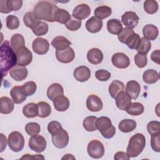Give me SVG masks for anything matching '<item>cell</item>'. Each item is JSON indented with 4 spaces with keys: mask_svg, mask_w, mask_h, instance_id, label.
Returning <instances> with one entry per match:
<instances>
[{
    "mask_svg": "<svg viewBox=\"0 0 160 160\" xmlns=\"http://www.w3.org/2000/svg\"><path fill=\"white\" fill-rule=\"evenodd\" d=\"M1 74L2 75V79L6 76L9 71L14 68L17 64L16 53L14 51L12 47L10 46L8 41H5L1 46Z\"/></svg>",
    "mask_w": 160,
    "mask_h": 160,
    "instance_id": "obj_1",
    "label": "cell"
},
{
    "mask_svg": "<svg viewBox=\"0 0 160 160\" xmlns=\"http://www.w3.org/2000/svg\"><path fill=\"white\" fill-rule=\"evenodd\" d=\"M59 8L51 2L41 1L37 3L34 8L33 12L39 20L48 22H54V16Z\"/></svg>",
    "mask_w": 160,
    "mask_h": 160,
    "instance_id": "obj_2",
    "label": "cell"
},
{
    "mask_svg": "<svg viewBox=\"0 0 160 160\" xmlns=\"http://www.w3.org/2000/svg\"><path fill=\"white\" fill-rule=\"evenodd\" d=\"M145 146V136L141 133H136L130 138L126 153L130 158H136L142 152Z\"/></svg>",
    "mask_w": 160,
    "mask_h": 160,
    "instance_id": "obj_3",
    "label": "cell"
},
{
    "mask_svg": "<svg viewBox=\"0 0 160 160\" xmlns=\"http://www.w3.org/2000/svg\"><path fill=\"white\" fill-rule=\"evenodd\" d=\"M96 128L102 136L106 138H112L116 133V128L112 124L110 119L106 116H101L97 119Z\"/></svg>",
    "mask_w": 160,
    "mask_h": 160,
    "instance_id": "obj_4",
    "label": "cell"
},
{
    "mask_svg": "<svg viewBox=\"0 0 160 160\" xmlns=\"http://www.w3.org/2000/svg\"><path fill=\"white\" fill-rule=\"evenodd\" d=\"M51 139L54 146L59 149L66 148L69 142L68 133L62 127L58 128L51 134Z\"/></svg>",
    "mask_w": 160,
    "mask_h": 160,
    "instance_id": "obj_5",
    "label": "cell"
},
{
    "mask_svg": "<svg viewBox=\"0 0 160 160\" xmlns=\"http://www.w3.org/2000/svg\"><path fill=\"white\" fill-rule=\"evenodd\" d=\"M8 145L11 150L14 152H19L24 148V138L18 131L11 132L8 136Z\"/></svg>",
    "mask_w": 160,
    "mask_h": 160,
    "instance_id": "obj_6",
    "label": "cell"
},
{
    "mask_svg": "<svg viewBox=\"0 0 160 160\" xmlns=\"http://www.w3.org/2000/svg\"><path fill=\"white\" fill-rule=\"evenodd\" d=\"M88 154L92 158L99 159L104 154V147L103 144L98 140H92L88 145Z\"/></svg>",
    "mask_w": 160,
    "mask_h": 160,
    "instance_id": "obj_7",
    "label": "cell"
},
{
    "mask_svg": "<svg viewBox=\"0 0 160 160\" xmlns=\"http://www.w3.org/2000/svg\"><path fill=\"white\" fill-rule=\"evenodd\" d=\"M16 53L17 57V65L25 67L31 62L32 60V52L26 46L18 50Z\"/></svg>",
    "mask_w": 160,
    "mask_h": 160,
    "instance_id": "obj_8",
    "label": "cell"
},
{
    "mask_svg": "<svg viewBox=\"0 0 160 160\" xmlns=\"http://www.w3.org/2000/svg\"><path fill=\"white\" fill-rule=\"evenodd\" d=\"M29 147L36 152H42L46 148V140L41 135L32 136L29 139Z\"/></svg>",
    "mask_w": 160,
    "mask_h": 160,
    "instance_id": "obj_9",
    "label": "cell"
},
{
    "mask_svg": "<svg viewBox=\"0 0 160 160\" xmlns=\"http://www.w3.org/2000/svg\"><path fill=\"white\" fill-rule=\"evenodd\" d=\"M1 8L0 12L1 13L7 14L12 11L19 10L22 5L21 0H2L0 2Z\"/></svg>",
    "mask_w": 160,
    "mask_h": 160,
    "instance_id": "obj_10",
    "label": "cell"
},
{
    "mask_svg": "<svg viewBox=\"0 0 160 160\" xmlns=\"http://www.w3.org/2000/svg\"><path fill=\"white\" fill-rule=\"evenodd\" d=\"M32 48L35 53L39 55H44L49 51V43L48 41L44 38H37L33 41Z\"/></svg>",
    "mask_w": 160,
    "mask_h": 160,
    "instance_id": "obj_11",
    "label": "cell"
},
{
    "mask_svg": "<svg viewBox=\"0 0 160 160\" xmlns=\"http://www.w3.org/2000/svg\"><path fill=\"white\" fill-rule=\"evenodd\" d=\"M112 64L119 69L127 68L130 65L128 56L122 52H117L112 55L111 58Z\"/></svg>",
    "mask_w": 160,
    "mask_h": 160,
    "instance_id": "obj_12",
    "label": "cell"
},
{
    "mask_svg": "<svg viewBox=\"0 0 160 160\" xmlns=\"http://www.w3.org/2000/svg\"><path fill=\"white\" fill-rule=\"evenodd\" d=\"M139 17L135 12L126 11L121 17V22L127 28H134L139 22Z\"/></svg>",
    "mask_w": 160,
    "mask_h": 160,
    "instance_id": "obj_13",
    "label": "cell"
},
{
    "mask_svg": "<svg viewBox=\"0 0 160 160\" xmlns=\"http://www.w3.org/2000/svg\"><path fill=\"white\" fill-rule=\"evenodd\" d=\"M56 57L58 61L62 63H69L72 61L75 57L73 49L71 47L63 51H56Z\"/></svg>",
    "mask_w": 160,
    "mask_h": 160,
    "instance_id": "obj_14",
    "label": "cell"
},
{
    "mask_svg": "<svg viewBox=\"0 0 160 160\" xmlns=\"http://www.w3.org/2000/svg\"><path fill=\"white\" fill-rule=\"evenodd\" d=\"M91 12V9L88 5L86 4H81L74 8L72 11V17L81 21L88 18Z\"/></svg>",
    "mask_w": 160,
    "mask_h": 160,
    "instance_id": "obj_15",
    "label": "cell"
},
{
    "mask_svg": "<svg viewBox=\"0 0 160 160\" xmlns=\"http://www.w3.org/2000/svg\"><path fill=\"white\" fill-rule=\"evenodd\" d=\"M86 106L91 112H98L102 109L101 99L95 94H90L86 100Z\"/></svg>",
    "mask_w": 160,
    "mask_h": 160,
    "instance_id": "obj_16",
    "label": "cell"
},
{
    "mask_svg": "<svg viewBox=\"0 0 160 160\" xmlns=\"http://www.w3.org/2000/svg\"><path fill=\"white\" fill-rule=\"evenodd\" d=\"M115 100L118 108L122 111H126L132 103L131 98L124 91L119 92L115 98Z\"/></svg>",
    "mask_w": 160,
    "mask_h": 160,
    "instance_id": "obj_17",
    "label": "cell"
},
{
    "mask_svg": "<svg viewBox=\"0 0 160 160\" xmlns=\"http://www.w3.org/2000/svg\"><path fill=\"white\" fill-rule=\"evenodd\" d=\"M28 74V71L26 68L18 65L15 66L9 71L10 76L16 81L24 80L27 78Z\"/></svg>",
    "mask_w": 160,
    "mask_h": 160,
    "instance_id": "obj_18",
    "label": "cell"
},
{
    "mask_svg": "<svg viewBox=\"0 0 160 160\" xmlns=\"http://www.w3.org/2000/svg\"><path fill=\"white\" fill-rule=\"evenodd\" d=\"M73 75L77 81L85 82L90 78L91 71L87 66H80L74 69Z\"/></svg>",
    "mask_w": 160,
    "mask_h": 160,
    "instance_id": "obj_19",
    "label": "cell"
},
{
    "mask_svg": "<svg viewBox=\"0 0 160 160\" xmlns=\"http://www.w3.org/2000/svg\"><path fill=\"white\" fill-rule=\"evenodd\" d=\"M141 92V86L138 82L131 80L127 82L126 92L132 99H136Z\"/></svg>",
    "mask_w": 160,
    "mask_h": 160,
    "instance_id": "obj_20",
    "label": "cell"
},
{
    "mask_svg": "<svg viewBox=\"0 0 160 160\" xmlns=\"http://www.w3.org/2000/svg\"><path fill=\"white\" fill-rule=\"evenodd\" d=\"M10 95L16 104H21L27 98L23 89L22 86H14L10 91Z\"/></svg>",
    "mask_w": 160,
    "mask_h": 160,
    "instance_id": "obj_21",
    "label": "cell"
},
{
    "mask_svg": "<svg viewBox=\"0 0 160 160\" xmlns=\"http://www.w3.org/2000/svg\"><path fill=\"white\" fill-rule=\"evenodd\" d=\"M102 28V21L95 16L90 18L86 22V29L91 33H96L101 30Z\"/></svg>",
    "mask_w": 160,
    "mask_h": 160,
    "instance_id": "obj_22",
    "label": "cell"
},
{
    "mask_svg": "<svg viewBox=\"0 0 160 160\" xmlns=\"http://www.w3.org/2000/svg\"><path fill=\"white\" fill-rule=\"evenodd\" d=\"M63 88L59 83L52 84L48 87L47 89V96L50 100L52 101L58 97L63 95Z\"/></svg>",
    "mask_w": 160,
    "mask_h": 160,
    "instance_id": "obj_23",
    "label": "cell"
},
{
    "mask_svg": "<svg viewBox=\"0 0 160 160\" xmlns=\"http://www.w3.org/2000/svg\"><path fill=\"white\" fill-rule=\"evenodd\" d=\"M87 59L92 64H100L103 59L102 52L98 48H92L88 51Z\"/></svg>",
    "mask_w": 160,
    "mask_h": 160,
    "instance_id": "obj_24",
    "label": "cell"
},
{
    "mask_svg": "<svg viewBox=\"0 0 160 160\" xmlns=\"http://www.w3.org/2000/svg\"><path fill=\"white\" fill-rule=\"evenodd\" d=\"M142 33L144 38L149 41H154L158 38L159 31L155 25L147 24L144 26L142 29Z\"/></svg>",
    "mask_w": 160,
    "mask_h": 160,
    "instance_id": "obj_25",
    "label": "cell"
},
{
    "mask_svg": "<svg viewBox=\"0 0 160 160\" xmlns=\"http://www.w3.org/2000/svg\"><path fill=\"white\" fill-rule=\"evenodd\" d=\"M71 42L64 36H56L51 41V45L57 51H63L69 47Z\"/></svg>",
    "mask_w": 160,
    "mask_h": 160,
    "instance_id": "obj_26",
    "label": "cell"
},
{
    "mask_svg": "<svg viewBox=\"0 0 160 160\" xmlns=\"http://www.w3.org/2000/svg\"><path fill=\"white\" fill-rule=\"evenodd\" d=\"M1 102V109L0 112L1 114H8L11 113L14 108V101H12L9 98L3 96L0 98Z\"/></svg>",
    "mask_w": 160,
    "mask_h": 160,
    "instance_id": "obj_27",
    "label": "cell"
},
{
    "mask_svg": "<svg viewBox=\"0 0 160 160\" xmlns=\"http://www.w3.org/2000/svg\"><path fill=\"white\" fill-rule=\"evenodd\" d=\"M54 107L58 111H65L69 107V101L68 98L63 95L60 96L53 101Z\"/></svg>",
    "mask_w": 160,
    "mask_h": 160,
    "instance_id": "obj_28",
    "label": "cell"
},
{
    "mask_svg": "<svg viewBox=\"0 0 160 160\" xmlns=\"http://www.w3.org/2000/svg\"><path fill=\"white\" fill-rule=\"evenodd\" d=\"M124 91H125L124 84L118 80H114L109 86V92L114 99L119 92Z\"/></svg>",
    "mask_w": 160,
    "mask_h": 160,
    "instance_id": "obj_29",
    "label": "cell"
},
{
    "mask_svg": "<svg viewBox=\"0 0 160 160\" xmlns=\"http://www.w3.org/2000/svg\"><path fill=\"white\" fill-rule=\"evenodd\" d=\"M23 22L26 26L32 29L40 23L41 20L36 17L33 12H28L24 15Z\"/></svg>",
    "mask_w": 160,
    "mask_h": 160,
    "instance_id": "obj_30",
    "label": "cell"
},
{
    "mask_svg": "<svg viewBox=\"0 0 160 160\" xmlns=\"http://www.w3.org/2000/svg\"><path fill=\"white\" fill-rule=\"evenodd\" d=\"M107 29L112 34H118L122 29V25L118 19H111L107 22Z\"/></svg>",
    "mask_w": 160,
    "mask_h": 160,
    "instance_id": "obj_31",
    "label": "cell"
},
{
    "mask_svg": "<svg viewBox=\"0 0 160 160\" xmlns=\"http://www.w3.org/2000/svg\"><path fill=\"white\" fill-rule=\"evenodd\" d=\"M136 122L134 120L126 119L122 120L118 125L119 129L122 132H129L134 130L136 128Z\"/></svg>",
    "mask_w": 160,
    "mask_h": 160,
    "instance_id": "obj_32",
    "label": "cell"
},
{
    "mask_svg": "<svg viewBox=\"0 0 160 160\" xmlns=\"http://www.w3.org/2000/svg\"><path fill=\"white\" fill-rule=\"evenodd\" d=\"M142 79L146 84H154L159 79V73L157 71L152 69H147L142 74Z\"/></svg>",
    "mask_w": 160,
    "mask_h": 160,
    "instance_id": "obj_33",
    "label": "cell"
},
{
    "mask_svg": "<svg viewBox=\"0 0 160 160\" xmlns=\"http://www.w3.org/2000/svg\"><path fill=\"white\" fill-rule=\"evenodd\" d=\"M24 115L28 118H32L38 116V104L31 102L25 105L22 108Z\"/></svg>",
    "mask_w": 160,
    "mask_h": 160,
    "instance_id": "obj_34",
    "label": "cell"
},
{
    "mask_svg": "<svg viewBox=\"0 0 160 160\" xmlns=\"http://www.w3.org/2000/svg\"><path fill=\"white\" fill-rule=\"evenodd\" d=\"M11 46L16 52L18 50L25 46V40L24 37L20 34H14L11 38Z\"/></svg>",
    "mask_w": 160,
    "mask_h": 160,
    "instance_id": "obj_35",
    "label": "cell"
},
{
    "mask_svg": "<svg viewBox=\"0 0 160 160\" xmlns=\"http://www.w3.org/2000/svg\"><path fill=\"white\" fill-rule=\"evenodd\" d=\"M71 18L69 12L64 9L59 8L56 11L54 16V21L61 24H66Z\"/></svg>",
    "mask_w": 160,
    "mask_h": 160,
    "instance_id": "obj_36",
    "label": "cell"
},
{
    "mask_svg": "<svg viewBox=\"0 0 160 160\" xmlns=\"http://www.w3.org/2000/svg\"><path fill=\"white\" fill-rule=\"evenodd\" d=\"M112 12L111 8L107 6H99L94 10L95 17L99 19H103L109 17Z\"/></svg>",
    "mask_w": 160,
    "mask_h": 160,
    "instance_id": "obj_37",
    "label": "cell"
},
{
    "mask_svg": "<svg viewBox=\"0 0 160 160\" xmlns=\"http://www.w3.org/2000/svg\"><path fill=\"white\" fill-rule=\"evenodd\" d=\"M38 116L39 118H44L48 117L51 113V106L45 101H41L38 103Z\"/></svg>",
    "mask_w": 160,
    "mask_h": 160,
    "instance_id": "obj_38",
    "label": "cell"
},
{
    "mask_svg": "<svg viewBox=\"0 0 160 160\" xmlns=\"http://www.w3.org/2000/svg\"><path fill=\"white\" fill-rule=\"evenodd\" d=\"M98 118L94 116H89L86 117L82 122L84 128L89 132L94 131L97 129L96 128V121Z\"/></svg>",
    "mask_w": 160,
    "mask_h": 160,
    "instance_id": "obj_39",
    "label": "cell"
},
{
    "mask_svg": "<svg viewBox=\"0 0 160 160\" xmlns=\"http://www.w3.org/2000/svg\"><path fill=\"white\" fill-rule=\"evenodd\" d=\"M144 108L140 102H132L126 110L127 113L132 116H139L144 112Z\"/></svg>",
    "mask_w": 160,
    "mask_h": 160,
    "instance_id": "obj_40",
    "label": "cell"
},
{
    "mask_svg": "<svg viewBox=\"0 0 160 160\" xmlns=\"http://www.w3.org/2000/svg\"><path fill=\"white\" fill-rule=\"evenodd\" d=\"M151 42L147 39H146L145 38L142 37L141 38L140 42L136 49L138 52V53L147 54L148 52L151 49Z\"/></svg>",
    "mask_w": 160,
    "mask_h": 160,
    "instance_id": "obj_41",
    "label": "cell"
},
{
    "mask_svg": "<svg viewBox=\"0 0 160 160\" xmlns=\"http://www.w3.org/2000/svg\"><path fill=\"white\" fill-rule=\"evenodd\" d=\"M141 40L139 35L137 33H132L126 40L125 44L131 49H136Z\"/></svg>",
    "mask_w": 160,
    "mask_h": 160,
    "instance_id": "obj_42",
    "label": "cell"
},
{
    "mask_svg": "<svg viewBox=\"0 0 160 160\" xmlns=\"http://www.w3.org/2000/svg\"><path fill=\"white\" fill-rule=\"evenodd\" d=\"M144 11L150 14H153L158 10V4L154 0H146L144 2Z\"/></svg>",
    "mask_w": 160,
    "mask_h": 160,
    "instance_id": "obj_43",
    "label": "cell"
},
{
    "mask_svg": "<svg viewBox=\"0 0 160 160\" xmlns=\"http://www.w3.org/2000/svg\"><path fill=\"white\" fill-rule=\"evenodd\" d=\"M25 131L31 136L37 135L41 131L40 125L37 122H29L25 126Z\"/></svg>",
    "mask_w": 160,
    "mask_h": 160,
    "instance_id": "obj_44",
    "label": "cell"
},
{
    "mask_svg": "<svg viewBox=\"0 0 160 160\" xmlns=\"http://www.w3.org/2000/svg\"><path fill=\"white\" fill-rule=\"evenodd\" d=\"M6 26L10 30L16 29L19 26V20L14 15H9L6 18Z\"/></svg>",
    "mask_w": 160,
    "mask_h": 160,
    "instance_id": "obj_45",
    "label": "cell"
},
{
    "mask_svg": "<svg viewBox=\"0 0 160 160\" xmlns=\"http://www.w3.org/2000/svg\"><path fill=\"white\" fill-rule=\"evenodd\" d=\"M48 24L45 22L41 21L40 23L35 28L32 29V31L35 35L38 36H41L45 35L48 32Z\"/></svg>",
    "mask_w": 160,
    "mask_h": 160,
    "instance_id": "obj_46",
    "label": "cell"
},
{
    "mask_svg": "<svg viewBox=\"0 0 160 160\" xmlns=\"http://www.w3.org/2000/svg\"><path fill=\"white\" fill-rule=\"evenodd\" d=\"M22 86L27 96L33 95L35 93L37 89L36 84L34 81H28L25 82Z\"/></svg>",
    "mask_w": 160,
    "mask_h": 160,
    "instance_id": "obj_47",
    "label": "cell"
},
{
    "mask_svg": "<svg viewBox=\"0 0 160 160\" xmlns=\"http://www.w3.org/2000/svg\"><path fill=\"white\" fill-rule=\"evenodd\" d=\"M134 32V31L132 28H129L127 27L122 28L121 31L118 34V39L121 42L125 44L127 39Z\"/></svg>",
    "mask_w": 160,
    "mask_h": 160,
    "instance_id": "obj_48",
    "label": "cell"
},
{
    "mask_svg": "<svg viewBox=\"0 0 160 160\" xmlns=\"http://www.w3.org/2000/svg\"><path fill=\"white\" fill-rule=\"evenodd\" d=\"M135 64L139 68H144L148 63V59L146 54L137 53L134 56Z\"/></svg>",
    "mask_w": 160,
    "mask_h": 160,
    "instance_id": "obj_49",
    "label": "cell"
},
{
    "mask_svg": "<svg viewBox=\"0 0 160 160\" xmlns=\"http://www.w3.org/2000/svg\"><path fill=\"white\" fill-rule=\"evenodd\" d=\"M160 132L151 135V146L152 149L159 152L160 151Z\"/></svg>",
    "mask_w": 160,
    "mask_h": 160,
    "instance_id": "obj_50",
    "label": "cell"
},
{
    "mask_svg": "<svg viewBox=\"0 0 160 160\" xmlns=\"http://www.w3.org/2000/svg\"><path fill=\"white\" fill-rule=\"evenodd\" d=\"M82 22L81 20L74 19L72 18L70 20L65 24L66 28L71 31H75L78 30L81 26Z\"/></svg>",
    "mask_w": 160,
    "mask_h": 160,
    "instance_id": "obj_51",
    "label": "cell"
},
{
    "mask_svg": "<svg viewBox=\"0 0 160 160\" xmlns=\"http://www.w3.org/2000/svg\"><path fill=\"white\" fill-rule=\"evenodd\" d=\"M147 130L151 135L160 132V122L157 121H150L147 125Z\"/></svg>",
    "mask_w": 160,
    "mask_h": 160,
    "instance_id": "obj_52",
    "label": "cell"
},
{
    "mask_svg": "<svg viewBox=\"0 0 160 160\" xmlns=\"http://www.w3.org/2000/svg\"><path fill=\"white\" fill-rule=\"evenodd\" d=\"M95 77L100 81H106L111 78V73L105 69H99L96 71Z\"/></svg>",
    "mask_w": 160,
    "mask_h": 160,
    "instance_id": "obj_53",
    "label": "cell"
},
{
    "mask_svg": "<svg viewBox=\"0 0 160 160\" xmlns=\"http://www.w3.org/2000/svg\"><path fill=\"white\" fill-rule=\"evenodd\" d=\"M61 127H62V126L60 122L56 121H52L48 125V132L51 134L53 132Z\"/></svg>",
    "mask_w": 160,
    "mask_h": 160,
    "instance_id": "obj_54",
    "label": "cell"
},
{
    "mask_svg": "<svg viewBox=\"0 0 160 160\" xmlns=\"http://www.w3.org/2000/svg\"><path fill=\"white\" fill-rule=\"evenodd\" d=\"M114 159L115 160H129L130 157L127 154V153L122 151H119L114 154Z\"/></svg>",
    "mask_w": 160,
    "mask_h": 160,
    "instance_id": "obj_55",
    "label": "cell"
},
{
    "mask_svg": "<svg viewBox=\"0 0 160 160\" xmlns=\"http://www.w3.org/2000/svg\"><path fill=\"white\" fill-rule=\"evenodd\" d=\"M159 54H160V51L159 49H156L155 51H154L151 55V60L157 63L158 64H159Z\"/></svg>",
    "mask_w": 160,
    "mask_h": 160,
    "instance_id": "obj_56",
    "label": "cell"
},
{
    "mask_svg": "<svg viewBox=\"0 0 160 160\" xmlns=\"http://www.w3.org/2000/svg\"><path fill=\"white\" fill-rule=\"evenodd\" d=\"M1 152H2L4 149L6 148L7 145V139L6 136H4L2 133H1Z\"/></svg>",
    "mask_w": 160,
    "mask_h": 160,
    "instance_id": "obj_57",
    "label": "cell"
},
{
    "mask_svg": "<svg viewBox=\"0 0 160 160\" xmlns=\"http://www.w3.org/2000/svg\"><path fill=\"white\" fill-rule=\"evenodd\" d=\"M21 159H44V158L43 156L42 155H39V154H37V155H31V154H24Z\"/></svg>",
    "mask_w": 160,
    "mask_h": 160,
    "instance_id": "obj_58",
    "label": "cell"
},
{
    "mask_svg": "<svg viewBox=\"0 0 160 160\" xmlns=\"http://www.w3.org/2000/svg\"><path fill=\"white\" fill-rule=\"evenodd\" d=\"M75 159V158H74V157H73V156H72V154H66L64 157H62V159Z\"/></svg>",
    "mask_w": 160,
    "mask_h": 160,
    "instance_id": "obj_59",
    "label": "cell"
}]
</instances>
